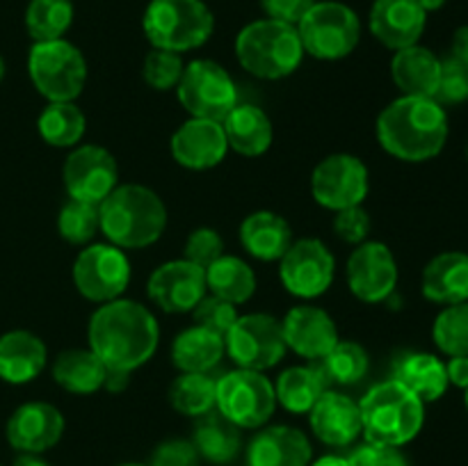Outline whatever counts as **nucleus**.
Wrapping results in <instances>:
<instances>
[{
	"mask_svg": "<svg viewBox=\"0 0 468 466\" xmlns=\"http://www.w3.org/2000/svg\"><path fill=\"white\" fill-rule=\"evenodd\" d=\"M90 350L105 368L133 373L158 350L160 327L155 315L135 300H112L91 313L87 327Z\"/></svg>",
	"mask_w": 468,
	"mask_h": 466,
	"instance_id": "nucleus-1",
	"label": "nucleus"
},
{
	"mask_svg": "<svg viewBox=\"0 0 468 466\" xmlns=\"http://www.w3.org/2000/svg\"><path fill=\"white\" fill-rule=\"evenodd\" d=\"M378 142L402 163L437 158L448 140V114L430 96H400L379 112Z\"/></svg>",
	"mask_w": 468,
	"mask_h": 466,
	"instance_id": "nucleus-2",
	"label": "nucleus"
},
{
	"mask_svg": "<svg viewBox=\"0 0 468 466\" xmlns=\"http://www.w3.org/2000/svg\"><path fill=\"white\" fill-rule=\"evenodd\" d=\"M101 231L119 249H142L160 240L167 227V208L151 187L117 185L99 204Z\"/></svg>",
	"mask_w": 468,
	"mask_h": 466,
	"instance_id": "nucleus-3",
	"label": "nucleus"
},
{
	"mask_svg": "<svg viewBox=\"0 0 468 466\" xmlns=\"http://www.w3.org/2000/svg\"><path fill=\"white\" fill-rule=\"evenodd\" d=\"M366 441L402 448L419 437L425 423V402L398 379L375 384L359 402Z\"/></svg>",
	"mask_w": 468,
	"mask_h": 466,
	"instance_id": "nucleus-4",
	"label": "nucleus"
},
{
	"mask_svg": "<svg viewBox=\"0 0 468 466\" xmlns=\"http://www.w3.org/2000/svg\"><path fill=\"white\" fill-rule=\"evenodd\" d=\"M236 58L251 76L261 80H282L300 69L304 46L295 26L265 16L247 23L238 32Z\"/></svg>",
	"mask_w": 468,
	"mask_h": 466,
	"instance_id": "nucleus-5",
	"label": "nucleus"
},
{
	"mask_svg": "<svg viewBox=\"0 0 468 466\" xmlns=\"http://www.w3.org/2000/svg\"><path fill=\"white\" fill-rule=\"evenodd\" d=\"M142 30L154 48L181 55L210 39L215 16L204 0H151L142 16Z\"/></svg>",
	"mask_w": 468,
	"mask_h": 466,
	"instance_id": "nucleus-6",
	"label": "nucleus"
},
{
	"mask_svg": "<svg viewBox=\"0 0 468 466\" xmlns=\"http://www.w3.org/2000/svg\"><path fill=\"white\" fill-rule=\"evenodd\" d=\"M304 53L315 59H343L359 46L361 21L355 9L338 0H315L297 23Z\"/></svg>",
	"mask_w": 468,
	"mask_h": 466,
	"instance_id": "nucleus-7",
	"label": "nucleus"
},
{
	"mask_svg": "<svg viewBox=\"0 0 468 466\" xmlns=\"http://www.w3.org/2000/svg\"><path fill=\"white\" fill-rule=\"evenodd\" d=\"M32 85L48 103L76 101L87 82L85 55L67 39L35 41L27 55Z\"/></svg>",
	"mask_w": 468,
	"mask_h": 466,
	"instance_id": "nucleus-8",
	"label": "nucleus"
},
{
	"mask_svg": "<svg viewBox=\"0 0 468 466\" xmlns=\"http://www.w3.org/2000/svg\"><path fill=\"white\" fill-rule=\"evenodd\" d=\"M215 409L240 429L263 428L277 409L274 384L259 370H231L218 379Z\"/></svg>",
	"mask_w": 468,
	"mask_h": 466,
	"instance_id": "nucleus-9",
	"label": "nucleus"
},
{
	"mask_svg": "<svg viewBox=\"0 0 468 466\" xmlns=\"http://www.w3.org/2000/svg\"><path fill=\"white\" fill-rule=\"evenodd\" d=\"M176 96L186 112L197 119L222 122L238 105V90L222 64L195 59L186 67L176 85Z\"/></svg>",
	"mask_w": 468,
	"mask_h": 466,
	"instance_id": "nucleus-10",
	"label": "nucleus"
},
{
	"mask_svg": "<svg viewBox=\"0 0 468 466\" xmlns=\"http://www.w3.org/2000/svg\"><path fill=\"white\" fill-rule=\"evenodd\" d=\"M224 347L238 368L263 370L274 368L286 355L282 320L268 313L238 315L224 336Z\"/></svg>",
	"mask_w": 468,
	"mask_h": 466,
	"instance_id": "nucleus-11",
	"label": "nucleus"
},
{
	"mask_svg": "<svg viewBox=\"0 0 468 466\" xmlns=\"http://www.w3.org/2000/svg\"><path fill=\"white\" fill-rule=\"evenodd\" d=\"M73 283L85 300L105 304L119 300L131 283V263L110 242L87 245L73 260Z\"/></svg>",
	"mask_w": 468,
	"mask_h": 466,
	"instance_id": "nucleus-12",
	"label": "nucleus"
},
{
	"mask_svg": "<svg viewBox=\"0 0 468 466\" xmlns=\"http://www.w3.org/2000/svg\"><path fill=\"white\" fill-rule=\"evenodd\" d=\"M336 277V259L318 238L292 240L279 259V279L291 295L315 300L332 288Z\"/></svg>",
	"mask_w": 468,
	"mask_h": 466,
	"instance_id": "nucleus-13",
	"label": "nucleus"
},
{
	"mask_svg": "<svg viewBox=\"0 0 468 466\" xmlns=\"http://www.w3.org/2000/svg\"><path fill=\"white\" fill-rule=\"evenodd\" d=\"M370 174L361 158L352 154H332L315 164L311 174V195L323 208L346 210L361 206L368 196Z\"/></svg>",
	"mask_w": 468,
	"mask_h": 466,
	"instance_id": "nucleus-14",
	"label": "nucleus"
},
{
	"mask_svg": "<svg viewBox=\"0 0 468 466\" xmlns=\"http://www.w3.org/2000/svg\"><path fill=\"white\" fill-rule=\"evenodd\" d=\"M62 178L71 199L101 204L119 185L117 160L99 144L76 146L64 160Z\"/></svg>",
	"mask_w": 468,
	"mask_h": 466,
	"instance_id": "nucleus-15",
	"label": "nucleus"
},
{
	"mask_svg": "<svg viewBox=\"0 0 468 466\" xmlns=\"http://www.w3.org/2000/svg\"><path fill=\"white\" fill-rule=\"evenodd\" d=\"M347 286L356 300L379 304L388 300L398 286V263L384 242L366 240L356 245L347 259Z\"/></svg>",
	"mask_w": 468,
	"mask_h": 466,
	"instance_id": "nucleus-16",
	"label": "nucleus"
},
{
	"mask_svg": "<svg viewBox=\"0 0 468 466\" xmlns=\"http://www.w3.org/2000/svg\"><path fill=\"white\" fill-rule=\"evenodd\" d=\"M206 292V270L187 259L158 265L146 281V295L165 313H192Z\"/></svg>",
	"mask_w": 468,
	"mask_h": 466,
	"instance_id": "nucleus-17",
	"label": "nucleus"
},
{
	"mask_svg": "<svg viewBox=\"0 0 468 466\" xmlns=\"http://www.w3.org/2000/svg\"><path fill=\"white\" fill-rule=\"evenodd\" d=\"M169 149H172V158L181 167L206 172V169L218 167L227 158L229 142L224 135L222 122L190 117L176 128L172 142H169Z\"/></svg>",
	"mask_w": 468,
	"mask_h": 466,
	"instance_id": "nucleus-18",
	"label": "nucleus"
},
{
	"mask_svg": "<svg viewBox=\"0 0 468 466\" xmlns=\"http://www.w3.org/2000/svg\"><path fill=\"white\" fill-rule=\"evenodd\" d=\"M5 434L14 450L41 455L62 439L64 416L50 402H26L9 416Z\"/></svg>",
	"mask_w": 468,
	"mask_h": 466,
	"instance_id": "nucleus-19",
	"label": "nucleus"
},
{
	"mask_svg": "<svg viewBox=\"0 0 468 466\" xmlns=\"http://www.w3.org/2000/svg\"><path fill=\"white\" fill-rule=\"evenodd\" d=\"M282 329L286 347L309 361H320L341 341L334 318L320 306H295L282 320Z\"/></svg>",
	"mask_w": 468,
	"mask_h": 466,
	"instance_id": "nucleus-20",
	"label": "nucleus"
},
{
	"mask_svg": "<svg viewBox=\"0 0 468 466\" xmlns=\"http://www.w3.org/2000/svg\"><path fill=\"white\" fill-rule=\"evenodd\" d=\"M368 26L379 44L400 50L419 44L428 26V12L419 0H375Z\"/></svg>",
	"mask_w": 468,
	"mask_h": 466,
	"instance_id": "nucleus-21",
	"label": "nucleus"
},
{
	"mask_svg": "<svg viewBox=\"0 0 468 466\" xmlns=\"http://www.w3.org/2000/svg\"><path fill=\"white\" fill-rule=\"evenodd\" d=\"M309 420L315 437L332 448L350 446L364 432L359 402L329 388L309 411Z\"/></svg>",
	"mask_w": 468,
	"mask_h": 466,
	"instance_id": "nucleus-22",
	"label": "nucleus"
},
{
	"mask_svg": "<svg viewBox=\"0 0 468 466\" xmlns=\"http://www.w3.org/2000/svg\"><path fill=\"white\" fill-rule=\"evenodd\" d=\"M314 448L302 429L291 425L263 428L247 448L250 466H311Z\"/></svg>",
	"mask_w": 468,
	"mask_h": 466,
	"instance_id": "nucleus-23",
	"label": "nucleus"
},
{
	"mask_svg": "<svg viewBox=\"0 0 468 466\" xmlns=\"http://www.w3.org/2000/svg\"><path fill=\"white\" fill-rule=\"evenodd\" d=\"M48 361L44 341L26 329H12L0 336V379L27 384L39 377Z\"/></svg>",
	"mask_w": 468,
	"mask_h": 466,
	"instance_id": "nucleus-24",
	"label": "nucleus"
},
{
	"mask_svg": "<svg viewBox=\"0 0 468 466\" xmlns=\"http://www.w3.org/2000/svg\"><path fill=\"white\" fill-rule=\"evenodd\" d=\"M423 295L434 304H462L468 302V254L443 251L434 256L423 270Z\"/></svg>",
	"mask_w": 468,
	"mask_h": 466,
	"instance_id": "nucleus-25",
	"label": "nucleus"
},
{
	"mask_svg": "<svg viewBox=\"0 0 468 466\" xmlns=\"http://www.w3.org/2000/svg\"><path fill=\"white\" fill-rule=\"evenodd\" d=\"M224 135L229 149L247 158H259L272 146L274 128L268 114L251 103H238L227 117L222 119Z\"/></svg>",
	"mask_w": 468,
	"mask_h": 466,
	"instance_id": "nucleus-26",
	"label": "nucleus"
},
{
	"mask_svg": "<svg viewBox=\"0 0 468 466\" xmlns=\"http://www.w3.org/2000/svg\"><path fill=\"white\" fill-rule=\"evenodd\" d=\"M292 242V228L282 215L272 210L250 213L240 224V245L254 259L279 260Z\"/></svg>",
	"mask_w": 468,
	"mask_h": 466,
	"instance_id": "nucleus-27",
	"label": "nucleus"
},
{
	"mask_svg": "<svg viewBox=\"0 0 468 466\" xmlns=\"http://www.w3.org/2000/svg\"><path fill=\"white\" fill-rule=\"evenodd\" d=\"M441 59L425 46L414 44L396 50L391 59V78L402 96H430L437 91Z\"/></svg>",
	"mask_w": 468,
	"mask_h": 466,
	"instance_id": "nucleus-28",
	"label": "nucleus"
},
{
	"mask_svg": "<svg viewBox=\"0 0 468 466\" xmlns=\"http://www.w3.org/2000/svg\"><path fill=\"white\" fill-rule=\"evenodd\" d=\"M224 355V338L199 324L183 329L172 343V364L181 373H210Z\"/></svg>",
	"mask_w": 468,
	"mask_h": 466,
	"instance_id": "nucleus-29",
	"label": "nucleus"
},
{
	"mask_svg": "<svg viewBox=\"0 0 468 466\" xmlns=\"http://www.w3.org/2000/svg\"><path fill=\"white\" fill-rule=\"evenodd\" d=\"M190 441L195 443L201 460L218 466H224L236 460L242 448L240 428L233 425L229 418H224L218 409L197 418V428Z\"/></svg>",
	"mask_w": 468,
	"mask_h": 466,
	"instance_id": "nucleus-30",
	"label": "nucleus"
},
{
	"mask_svg": "<svg viewBox=\"0 0 468 466\" xmlns=\"http://www.w3.org/2000/svg\"><path fill=\"white\" fill-rule=\"evenodd\" d=\"M105 368L103 361L94 355L91 350H64L55 356L53 361V379L69 393L76 396H90L103 388L105 382Z\"/></svg>",
	"mask_w": 468,
	"mask_h": 466,
	"instance_id": "nucleus-31",
	"label": "nucleus"
},
{
	"mask_svg": "<svg viewBox=\"0 0 468 466\" xmlns=\"http://www.w3.org/2000/svg\"><path fill=\"white\" fill-rule=\"evenodd\" d=\"M327 388V382L315 364L291 365L279 375L274 384L277 405H282L291 414H309Z\"/></svg>",
	"mask_w": 468,
	"mask_h": 466,
	"instance_id": "nucleus-32",
	"label": "nucleus"
},
{
	"mask_svg": "<svg viewBox=\"0 0 468 466\" xmlns=\"http://www.w3.org/2000/svg\"><path fill=\"white\" fill-rule=\"evenodd\" d=\"M402 387L410 388L416 397L423 402H434L448 391L451 382H448L446 364L439 356L428 355V352H414L407 355L405 359L398 364L396 377Z\"/></svg>",
	"mask_w": 468,
	"mask_h": 466,
	"instance_id": "nucleus-33",
	"label": "nucleus"
},
{
	"mask_svg": "<svg viewBox=\"0 0 468 466\" xmlns=\"http://www.w3.org/2000/svg\"><path fill=\"white\" fill-rule=\"evenodd\" d=\"M206 288L210 295L231 304H245L256 292V274L238 256L222 254L206 268Z\"/></svg>",
	"mask_w": 468,
	"mask_h": 466,
	"instance_id": "nucleus-34",
	"label": "nucleus"
},
{
	"mask_svg": "<svg viewBox=\"0 0 468 466\" xmlns=\"http://www.w3.org/2000/svg\"><path fill=\"white\" fill-rule=\"evenodd\" d=\"M37 128L46 144L69 149L82 140L87 131V119L73 101H53L41 110Z\"/></svg>",
	"mask_w": 468,
	"mask_h": 466,
	"instance_id": "nucleus-35",
	"label": "nucleus"
},
{
	"mask_svg": "<svg viewBox=\"0 0 468 466\" xmlns=\"http://www.w3.org/2000/svg\"><path fill=\"white\" fill-rule=\"evenodd\" d=\"M218 382L208 373H181L169 387L174 409L190 418H201L215 409Z\"/></svg>",
	"mask_w": 468,
	"mask_h": 466,
	"instance_id": "nucleus-36",
	"label": "nucleus"
},
{
	"mask_svg": "<svg viewBox=\"0 0 468 466\" xmlns=\"http://www.w3.org/2000/svg\"><path fill=\"white\" fill-rule=\"evenodd\" d=\"M323 373L327 387H352L366 377L370 365V356L359 343L338 341L329 355L320 361H314Z\"/></svg>",
	"mask_w": 468,
	"mask_h": 466,
	"instance_id": "nucleus-37",
	"label": "nucleus"
},
{
	"mask_svg": "<svg viewBox=\"0 0 468 466\" xmlns=\"http://www.w3.org/2000/svg\"><path fill=\"white\" fill-rule=\"evenodd\" d=\"M73 23L71 0H30L26 9V30L35 41L64 39Z\"/></svg>",
	"mask_w": 468,
	"mask_h": 466,
	"instance_id": "nucleus-38",
	"label": "nucleus"
},
{
	"mask_svg": "<svg viewBox=\"0 0 468 466\" xmlns=\"http://www.w3.org/2000/svg\"><path fill=\"white\" fill-rule=\"evenodd\" d=\"M58 231L71 245H87L101 231L99 204L69 199L58 215Z\"/></svg>",
	"mask_w": 468,
	"mask_h": 466,
	"instance_id": "nucleus-39",
	"label": "nucleus"
},
{
	"mask_svg": "<svg viewBox=\"0 0 468 466\" xmlns=\"http://www.w3.org/2000/svg\"><path fill=\"white\" fill-rule=\"evenodd\" d=\"M432 338L448 356H468V302L451 304L437 315Z\"/></svg>",
	"mask_w": 468,
	"mask_h": 466,
	"instance_id": "nucleus-40",
	"label": "nucleus"
},
{
	"mask_svg": "<svg viewBox=\"0 0 468 466\" xmlns=\"http://www.w3.org/2000/svg\"><path fill=\"white\" fill-rule=\"evenodd\" d=\"M183 71H186V64H183L181 55L172 53V50L154 48L142 64V76H144L146 85L158 91L176 90Z\"/></svg>",
	"mask_w": 468,
	"mask_h": 466,
	"instance_id": "nucleus-41",
	"label": "nucleus"
},
{
	"mask_svg": "<svg viewBox=\"0 0 468 466\" xmlns=\"http://www.w3.org/2000/svg\"><path fill=\"white\" fill-rule=\"evenodd\" d=\"M439 105H460L468 101V67L455 58L441 59L437 91L432 96Z\"/></svg>",
	"mask_w": 468,
	"mask_h": 466,
	"instance_id": "nucleus-42",
	"label": "nucleus"
},
{
	"mask_svg": "<svg viewBox=\"0 0 468 466\" xmlns=\"http://www.w3.org/2000/svg\"><path fill=\"white\" fill-rule=\"evenodd\" d=\"M192 318H195V324L210 329V332L219 334L224 338L231 324L236 323L238 311L236 304H231V302L219 300V297L206 292L204 300L192 309Z\"/></svg>",
	"mask_w": 468,
	"mask_h": 466,
	"instance_id": "nucleus-43",
	"label": "nucleus"
},
{
	"mask_svg": "<svg viewBox=\"0 0 468 466\" xmlns=\"http://www.w3.org/2000/svg\"><path fill=\"white\" fill-rule=\"evenodd\" d=\"M224 254V240L215 228L199 227L187 236L186 240V259L199 268H208L210 263Z\"/></svg>",
	"mask_w": 468,
	"mask_h": 466,
	"instance_id": "nucleus-44",
	"label": "nucleus"
},
{
	"mask_svg": "<svg viewBox=\"0 0 468 466\" xmlns=\"http://www.w3.org/2000/svg\"><path fill=\"white\" fill-rule=\"evenodd\" d=\"M334 233L347 245H361L370 233V215L366 213L364 206L338 210L334 215Z\"/></svg>",
	"mask_w": 468,
	"mask_h": 466,
	"instance_id": "nucleus-45",
	"label": "nucleus"
},
{
	"mask_svg": "<svg viewBox=\"0 0 468 466\" xmlns=\"http://www.w3.org/2000/svg\"><path fill=\"white\" fill-rule=\"evenodd\" d=\"M199 452L187 439H167L151 455L149 466H199Z\"/></svg>",
	"mask_w": 468,
	"mask_h": 466,
	"instance_id": "nucleus-46",
	"label": "nucleus"
},
{
	"mask_svg": "<svg viewBox=\"0 0 468 466\" xmlns=\"http://www.w3.org/2000/svg\"><path fill=\"white\" fill-rule=\"evenodd\" d=\"M350 466H410L400 448L379 446V443L366 441L364 446L355 448L347 457Z\"/></svg>",
	"mask_w": 468,
	"mask_h": 466,
	"instance_id": "nucleus-47",
	"label": "nucleus"
},
{
	"mask_svg": "<svg viewBox=\"0 0 468 466\" xmlns=\"http://www.w3.org/2000/svg\"><path fill=\"white\" fill-rule=\"evenodd\" d=\"M315 5V0H261L265 16L297 26L300 18Z\"/></svg>",
	"mask_w": 468,
	"mask_h": 466,
	"instance_id": "nucleus-48",
	"label": "nucleus"
},
{
	"mask_svg": "<svg viewBox=\"0 0 468 466\" xmlns=\"http://www.w3.org/2000/svg\"><path fill=\"white\" fill-rule=\"evenodd\" d=\"M448 382L457 388H468V356H451L446 361Z\"/></svg>",
	"mask_w": 468,
	"mask_h": 466,
	"instance_id": "nucleus-49",
	"label": "nucleus"
},
{
	"mask_svg": "<svg viewBox=\"0 0 468 466\" xmlns=\"http://www.w3.org/2000/svg\"><path fill=\"white\" fill-rule=\"evenodd\" d=\"M451 58H455L457 62H462L464 67H468V26L457 27L455 35H452Z\"/></svg>",
	"mask_w": 468,
	"mask_h": 466,
	"instance_id": "nucleus-50",
	"label": "nucleus"
},
{
	"mask_svg": "<svg viewBox=\"0 0 468 466\" xmlns=\"http://www.w3.org/2000/svg\"><path fill=\"white\" fill-rule=\"evenodd\" d=\"M131 375L133 373H126V370L108 368V373H105L103 388L110 393H122L123 388H128V384H131Z\"/></svg>",
	"mask_w": 468,
	"mask_h": 466,
	"instance_id": "nucleus-51",
	"label": "nucleus"
},
{
	"mask_svg": "<svg viewBox=\"0 0 468 466\" xmlns=\"http://www.w3.org/2000/svg\"><path fill=\"white\" fill-rule=\"evenodd\" d=\"M14 466H53V464L46 461L41 455H37V452H18V457L14 460Z\"/></svg>",
	"mask_w": 468,
	"mask_h": 466,
	"instance_id": "nucleus-52",
	"label": "nucleus"
},
{
	"mask_svg": "<svg viewBox=\"0 0 468 466\" xmlns=\"http://www.w3.org/2000/svg\"><path fill=\"white\" fill-rule=\"evenodd\" d=\"M311 466H350V461H347V457L341 455H324L320 460L311 461Z\"/></svg>",
	"mask_w": 468,
	"mask_h": 466,
	"instance_id": "nucleus-53",
	"label": "nucleus"
},
{
	"mask_svg": "<svg viewBox=\"0 0 468 466\" xmlns=\"http://www.w3.org/2000/svg\"><path fill=\"white\" fill-rule=\"evenodd\" d=\"M420 7L425 9V12H437V9H441L443 5H446V0H419Z\"/></svg>",
	"mask_w": 468,
	"mask_h": 466,
	"instance_id": "nucleus-54",
	"label": "nucleus"
},
{
	"mask_svg": "<svg viewBox=\"0 0 468 466\" xmlns=\"http://www.w3.org/2000/svg\"><path fill=\"white\" fill-rule=\"evenodd\" d=\"M3 78H5V59L0 58V82H3Z\"/></svg>",
	"mask_w": 468,
	"mask_h": 466,
	"instance_id": "nucleus-55",
	"label": "nucleus"
},
{
	"mask_svg": "<svg viewBox=\"0 0 468 466\" xmlns=\"http://www.w3.org/2000/svg\"><path fill=\"white\" fill-rule=\"evenodd\" d=\"M464 400H466V409H468V388H466V397H464Z\"/></svg>",
	"mask_w": 468,
	"mask_h": 466,
	"instance_id": "nucleus-56",
	"label": "nucleus"
},
{
	"mask_svg": "<svg viewBox=\"0 0 468 466\" xmlns=\"http://www.w3.org/2000/svg\"><path fill=\"white\" fill-rule=\"evenodd\" d=\"M122 466H144V464H122Z\"/></svg>",
	"mask_w": 468,
	"mask_h": 466,
	"instance_id": "nucleus-57",
	"label": "nucleus"
},
{
	"mask_svg": "<svg viewBox=\"0 0 468 466\" xmlns=\"http://www.w3.org/2000/svg\"><path fill=\"white\" fill-rule=\"evenodd\" d=\"M466 160H468V146H466Z\"/></svg>",
	"mask_w": 468,
	"mask_h": 466,
	"instance_id": "nucleus-58",
	"label": "nucleus"
}]
</instances>
